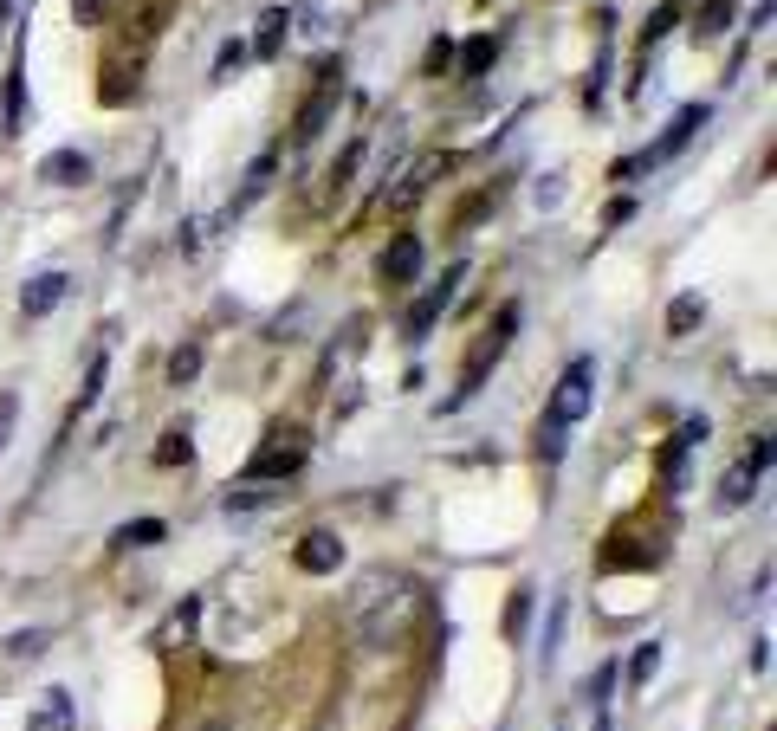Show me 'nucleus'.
<instances>
[{
  "mask_svg": "<svg viewBox=\"0 0 777 731\" xmlns=\"http://www.w3.org/2000/svg\"><path fill=\"white\" fill-rule=\"evenodd\" d=\"M590 402H596V363H590V356H577V363H564L551 402H544V427H538V453H544V460H564L570 427L590 415Z\"/></svg>",
  "mask_w": 777,
  "mask_h": 731,
  "instance_id": "f257e3e1",
  "label": "nucleus"
},
{
  "mask_svg": "<svg viewBox=\"0 0 777 731\" xmlns=\"http://www.w3.org/2000/svg\"><path fill=\"white\" fill-rule=\"evenodd\" d=\"M408 609H415V583L383 570V576H370V583L357 589V602H350V628H357L363 647H383L389 634L408 622Z\"/></svg>",
  "mask_w": 777,
  "mask_h": 731,
  "instance_id": "f03ea898",
  "label": "nucleus"
},
{
  "mask_svg": "<svg viewBox=\"0 0 777 731\" xmlns=\"http://www.w3.org/2000/svg\"><path fill=\"white\" fill-rule=\"evenodd\" d=\"M706 123H713V104H680V117L667 123L661 136H654V143L642 149V156H622V162H616V182H635V175L661 169V162H667V156H680V149H687L693 136L706 130Z\"/></svg>",
  "mask_w": 777,
  "mask_h": 731,
  "instance_id": "7ed1b4c3",
  "label": "nucleus"
},
{
  "mask_svg": "<svg viewBox=\"0 0 777 731\" xmlns=\"http://www.w3.org/2000/svg\"><path fill=\"white\" fill-rule=\"evenodd\" d=\"M305 453H311V440H305V434H285V427H279V434H272L266 447L247 460V479H253V486H279V479H292L298 466H305Z\"/></svg>",
  "mask_w": 777,
  "mask_h": 731,
  "instance_id": "20e7f679",
  "label": "nucleus"
},
{
  "mask_svg": "<svg viewBox=\"0 0 777 731\" xmlns=\"http://www.w3.org/2000/svg\"><path fill=\"white\" fill-rule=\"evenodd\" d=\"M765 466H771V434H758L752 447H745V460L732 466L726 479H719V505H726V512L752 505V499H758V486H765Z\"/></svg>",
  "mask_w": 777,
  "mask_h": 731,
  "instance_id": "39448f33",
  "label": "nucleus"
},
{
  "mask_svg": "<svg viewBox=\"0 0 777 731\" xmlns=\"http://www.w3.org/2000/svg\"><path fill=\"white\" fill-rule=\"evenodd\" d=\"M460 279H467V266H447L441 279H434L428 292L415 298V311H408V324H402L408 337H428V330L441 324V317H447V305H454V292H460Z\"/></svg>",
  "mask_w": 777,
  "mask_h": 731,
  "instance_id": "423d86ee",
  "label": "nucleus"
},
{
  "mask_svg": "<svg viewBox=\"0 0 777 731\" xmlns=\"http://www.w3.org/2000/svg\"><path fill=\"white\" fill-rule=\"evenodd\" d=\"M512 330H518V305H506V311H499V324L486 330L480 343H473V356H467V382H460V395H473V389H480V382H486V369L499 363V350H506V343H512Z\"/></svg>",
  "mask_w": 777,
  "mask_h": 731,
  "instance_id": "0eeeda50",
  "label": "nucleus"
},
{
  "mask_svg": "<svg viewBox=\"0 0 777 731\" xmlns=\"http://www.w3.org/2000/svg\"><path fill=\"white\" fill-rule=\"evenodd\" d=\"M337 91H344V65H324V78H318V91L305 98V110H298V130H292V143H311V136L331 123V110H337Z\"/></svg>",
  "mask_w": 777,
  "mask_h": 731,
  "instance_id": "6e6552de",
  "label": "nucleus"
},
{
  "mask_svg": "<svg viewBox=\"0 0 777 731\" xmlns=\"http://www.w3.org/2000/svg\"><path fill=\"white\" fill-rule=\"evenodd\" d=\"M292 563H298L305 576H331L337 563H344V537H337L331 524H318V531H305V537L292 544Z\"/></svg>",
  "mask_w": 777,
  "mask_h": 731,
  "instance_id": "1a4fd4ad",
  "label": "nucleus"
},
{
  "mask_svg": "<svg viewBox=\"0 0 777 731\" xmlns=\"http://www.w3.org/2000/svg\"><path fill=\"white\" fill-rule=\"evenodd\" d=\"M65 292H72V272H39V279H26L20 285V317L26 324H33V317H52Z\"/></svg>",
  "mask_w": 777,
  "mask_h": 731,
  "instance_id": "9d476101",
  "label": "nucleus"
},
{
  "mask_svg": "<svg viewBox=\"0 0 777 731\" xmlns=\"http://www.w3.org/2000/svg\"><path fill=\"white\" fill-rule=\"evenodd\" d=\"M376 272H383V285L421 279V233H395V240L383 246V259H376Z\"/></svg>",
  "mask_w": 777,
  "mask_h": 731,
  "instance_id": "9b49d317",
  "label": "nucleus"
},
{
  "mask_svg": "<svg viewBox=\"0 0 777 731\" xmlns=\"http://www.w3.org/2000/svg\"><path fill=\"white\" fill-rule=\"evenodd\" d=\"M91 175H98V169H91L85 149H52V156L39 162V182H52V188H85Z\"/></svg>",
  "mask_w": 777,
  "mask_h": 731,
  "instance_id": "f8f14e48",
  "label": "nucleus"
},
{
  "mask_svg": "<svg viewBox=\"0 0 777 731\" xmlns=\"http://www.w3.org/2000/svg\"><path fill=\"white\" fill-rule=\"evenodd\" d=\"M285 33H292V7H266L259 26H253V39H247V59H279Z\"/></svg>",
  "mask_w": 777,
  "mask_h": 731,
  "instance_id": "ddd939ff",
  "label": "nucleus"
},
{
  "mask_svg": "<svg viewBox=\"0 0 777 731\" xmlns=\"http://www.w3.org/2000/svg\"><path fill=\"white\" fill-rule=\"evenodd\" d=\"M72 725H78L72 693H65V686H46L39 706H33V719H26V731H72Z\"/></svg>",
  "mask_w": 777,
  "mask_h": 731,
  "instance_id": "4468645a",
  "label": "nucleus"
},
{
  "mask_svg": "<svg viewBox=\"0 0 777 731\" xmlns=\"http://www.w3.org/2000/svg\"><path fill=\"white\" fill-rule=\"evenodd\" d=\"M706 324V298L700 292H680L674 305H667V330H674V337H687V330H700Z\"/></svg>",
  "mask_w": 777,
  "mask_h": 731,
  "instance_id": "2eb2a0df",
  "label": "nucleus"
},
{
  "mask_svg": "<svg viewBox=\"0 0 777 731\" xmlns=\"http://www.w3.org/2000/svg\"><path fill=\"white\" fill-rule=\"evenodd\" d=\"M20 123H26V72L13 65V72H7V110H0V130L20 136Z\"/></svg>",
  "mask_w": 777,
  "mask_h": 731,
  "instance_id": "dca6fc26",
  "label": "nucleus"
},
{
  "mask_svg": "<svg viewBox=\"0 0 777 731\" xmlns=\"http://www.w3.org/2000/svg\"><path fill=\"white\" fill-rule=\"evenodd\" d=\"M357 162H363V143H350V149H344V156H337V162H331V175H324V195H318V201H331V195H344V188H350V182H357Z\"/></svg>",
  "mask_w": 777,
  "mask_h": 731,
  "instance_id": "f3484780",
  "label": "nucleus"
},
{
  "mask_svg": "<svg viewBox=\"0 0 777 731\" xmlns=\"http://www.w3.org/2000/svg\"><path fill=\"white\" fill-rule=\"evenodd\" d=\"M195 460V434L188 427H169V434L156 440V466H188Z\"/></svg>",
  "mask_w": 777,
  "mask_h": 731,
  "instance_id": "a211bd4d",
  "label": "nucleus"
},
{
  "mask_svg": "<svg viewBox=\"0 0 777 731\" xmlns=\"http://www.w3.org/2000/svg\"><path fill=\"white\" fill-rule=\"evenodd\" d=\"M454 59L467 65V72H493V59H499V39H493V33H480V39H467V46H454Z\"/></svg>",
  "mask_w": 777,
  "mask_h": 731,
  "instance_id": "6ab92c4d",
  "label": "nucleus"
},
{
  "mask_svg": "<svg viewBox=\"0 0 777 731\" xmlns=\"http://www.w3.org/2000/svg\"><path fill=\"white\" fill-rule=\"evenodd\" d=\"M272 499H279V492H272V486H234V492H227V518H240V512H266V505Z\"/></svg>",
  "mask_w": 777,
  "mask_h": 731,
  "instance_id": "aec40b11",
  "label": "nucleus"
},
{
  "mask_svg": "<svg viewBox=\"0 0 777 731\" xmlns=\"http://www.w3.org/2000/svg\"><path fill=\"white\" fill-rule=\"evenodd\" d=\"M564 615H570V596H551V622H544V641H538V660H544V667L557 660V641H564Z\"/></svg>",
  "mask_w": 777,
  "mask_h": 731,
  "instance_id": "412c9836",
  "label": "nucleus"
},
{
  "mask_svg": "<svg viewBox=\"0 0 777 731\" xmlns=\"http://www.w3.org/2000/svg\"><path fill=\"white\" fill-rule=\"evenodd\" d=\"M726 26H732V0H706V7L693 13V33H700V39L726 33Z\"/></svg>",
  "mask_w": 777,
  "mask_h": 731,
  "instance_id": "4be33fe9",
  "label": "nucleus"
},
{
  "mask_svg": "<svg viewBox=\"0 0 777 731\" xmlns=\"http://www.w3.org/2000/svg\"><path fill=\"white\" fill-rule=\"evenodd\" d=\"M195 376H201V343H182V350L169 356V382H175V389H188Z\"/></svg>",
  "mask_w": 777,
  "mask_h": 731,
  "instance_id": "5701e85b",
  "label": "nucleus"
},
{
  "mask_svg": "<svg viewBox=\"0 0 777 731\" xmlns=\"http://www.w3.org/2000/svg\"><path fill=\"white\" fill-rule=\"evenodd\" d=\"M104 376H111V363H104V356H91V369H85V389H78V415H85V408H98V395H104Z\"/></svg>",
  "mask_w": 777,
  "mask_h": 731,
  "instance_id": "b1692460",
  "label": "nucleus"
},
{
  "mask_svg": "<svg viewBox=\"0 0 777 731\" xmlns=\"http://www.w3.org/2000/svg\"><path fill=\"white\" fill-rule=\"evenodd\" d=\"M447 65H454V39H447V33H434V39H428V59H421V72H428V78H441Z\"/></svg>",
  "mask_w": 777,
  "mask_h": 731,
  "instance_id": "393cba45",
  "label": "nucleus"
},
{
  "mask_svg": "<svg viewBox=\"0 0 777 731\" xmlns=\"http://www.w3.org/2000/svg\"><path fill=\"white\" fill-rule=\"evenodd\" d=\"M162 531H169L162 518H136V524H124V531H117V544H124V550H130V544H156Z\"/></svg>",
  "mask_w": 777,
  "mask_h": 731,
  "instance_id": "a878e982",
  "label": "nucleus"
},
{
  "mask_svg": "<svg viewBox=\"0 0 777 731\" xmlns=\"http://www.w3.org/2000/svg\"><path fill=\"white\" fill-rule=\"evenodd\" d=\"M654 667H661V641L635 647V660H629V673H635V680H629V686H648V680H654Z\"/></svg>",
  "mask_w": 777,
  "mask_h": 731,
  "instance_id": "bb28decb",
  "label": "nucleus"
},
{
  "mask_svg": "<svg viewBox=\"0 0 777 731\" xmlns=\"http://www.w3.org/2000/svg\"><path fill=\"white\" fill-rule=\"evenodd\" d=\"M240 65H247V39H221V59H214V78H227V72H240Z\"/></svg>",
  "mask_w": 777,
  "mask_h": 731,
  "instance_id": "cd10ccee",
  "label": "nucleus"
},
{
  "mask_svg": "<svg viewBox=\"0 0 777 731\" xmlns=\"http://www.w3.org/2000/svg\"><path fill=\"white\" fill-rule=\"evenodd\" d=\"M616 680H622V667H596V680H590V686H583V699H590V706H596V712H603V699H609V693H616Z\"/></svg>",
  "mask_w": 777,
  "mask_h": 731,
  "instance_id": "c85d7f7f",
  "label": "nucleus"
},
{
  "mask_svg": "<svg viewBox=\"0 0 777 731\" xmlns=\"http://www.w3.org/2000/svg\"><path fill=\"white\" fill-rule=\"evenodd\" d=\"M603 91H609V46L596 52V72H590V85H583V98H590V110H603Z\"/></svg>",
  "mask_w": 777,
  "mask_h": 731,
  "instance_id": "c756f323",
  "label": "nucleus"
},
{
  "mask_svg": "<svg viewBox=\"0 0 777 731\" xmlns=\"http://www.w3.org/2000/svg\"><path fill=\"white\" fill-rule=\"evenodd\" d=\"M674 26H680V7H661V13H654V20L642 26V52L654 46V39H667V33H674Z\"/></svg>",
  "mask_w": 777,
  "mask_h": 731,
  "instance_id": "7c9ffc66",
  "label": "nucleus"
},
{
  "mask_svg": "<svg viewBox=\"0 0 777 731\" xmlns=\"http://www.w3.org/2000/svg\"><path fill=\"white\" fill-rule=\"evenodd\" d=\"M13 421H20V395L0 389V453H7V440H13Z\"/></svg>",
  "mask_w": 777,
  "mask_h": 731,
  "instance_id": "2f4dec72",
  "label": "nucleus"
},
{
  "mask_svg": "<svg viewBox=\"0 0 777 731\" xmlns=\"http://www.w3.org/2000/svg\"><path fill=\"white\" fill-rule=\"evenodd\" d=\"M525 615H531V596L518 589V596H512V609H506V634H512V641L525 634Z\"/></svg>",
  "mask_w": 777,
  "mask_h": 731,
  "instance_id": "473e14b6",
  "label": "nucleus"
},
{
  "mask_svg": "<svg viewBox=\"0 0 777 731\" xmlns=\"http://www.w3.org/2000/svg\"><path fill=\"white\" fill-rule=\"evenodd\" d=\"M72 20L78 26H98L104 20V0H72Z\"/></svg>",
  "mask_w": 777,
  "mask_h": 731,
  "instance_id": "72a5a7b5",
  "label": "nucleus"
},
{
  "mask_svg": "<svg viewBox=\"0 0 777 731\" xmlns=\"http://www.w3.org/2000/svg\"><path fill=\"white\" fill-rule=\"evenodd\" d=\"M635 214V201L629 195H616V201H609V208H603V220H609V227H622V220H629Z\"/></svg>",
  "mask_w": 777,
  "mask_h": 731,
  "instance_id": "f704fd0d",
  "label": "nucleus"
},
{
  "mask_svg": "<svg viewBox=\"0 0 777 731\" xmlns=\"http://www.w3.org/2000/svg\"><path fill=\"white\" fill-rule=\"evenodd\" d=\"M551 201H564V175H551V182H538V208H551Z\"/></svg>",
  "mask_w": 777,
  "mask_h": 731,
  "instance_id": "c9c22d12",
  "label": "nucleus"
},
{
  "mask_svg": "<svg viewBox=\"0 0 777 731\" xmlns=\"http://www.w3.org/2000/svg\"><path fill=\"white\" fill-rule=\"evenodd\" d=\"M195 615H201V602H195V596H188V602H182V609H175V634H188V628H195Z\"/></svg>",
  "mask_w": 777,
  "mask_h": 731,
  "instance_id": "e433bc0d",
  "label": "nucleus"
},
{
  "mask_svg": "<svg viewBox=\"0 0 777 731\" xmlns=\"http://www.w3.org/2000/svg\"><path fill=\"white\" fill-rule=\"evenodd\" d=\"M596 731H616V725H609V719H603V712H596Z\"/></svg>",
  "mask_w": 777,
  "mask_h": 731,
  "instance_id": "4c0bfd02",
  "label": "nucleus"
},
{
  "mask_svg": "<svg viewBox=\"0 0 777 731\" xmlns=\"http://www.w3.org/2000/svg\"><path fill=\"white\" fill-rule=\"evenodd\" d=\"M7 13H13V0H0V20H7Z\"/></svg>",
  "mask_w": 777,
  "mask_h": 731,
  "instance_id": "58836bf2",
  "label": "nucleus"
}]
</instances>
